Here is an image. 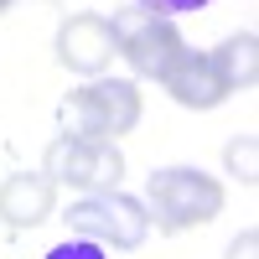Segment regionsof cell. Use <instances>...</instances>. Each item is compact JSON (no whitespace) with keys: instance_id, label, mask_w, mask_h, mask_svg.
I'll use <instances>...</instances> for the list:
<instances>
[{"instance_id":"obj_6","label":"cell","mask_w":259,"mask_h":259,"mask_svg":"<svg viewBox=\"0 0 259 259\" xmlns=\"http://www.w3.org/2000/svg\"><path fill=\"white\" fill-rule=\"evenodd\" d=\"M57 62L78 78H104L114 62V26L94 11H78L57 26Z\"/></svg>"},{"instance_id":"obj_2","label":"cell","mask_w":259,"mask_h":259,"mask_svg":"<svg viewBox=\"0 0 259 259\" xmlns=\"http://www.w3.org/2000/svg\"><path fill=\"white\" fill-rule=\"evenodd\" d=\"M62 218H68V233H73V239H94V244H104V249H140V244L150 239V212H145L135 197H124L119 187L78 197Z\"/></svg>"},{"instance_id":"obj_5","label":"cell","mask_w":259,"mask_h":259,"mask_svg":"<svg viewBox=\"0 0 259 259\" xmlns=\"http://www.w3.org/2000/svg\"><path fill=\"white\" fill-rule=\"evenodd\" d=\"M47 182H62V187H83V192H109L119 187L124 177V156L114 140H83V135H57L47 145Z\"/></svg>"},{"instance_id":"obj_14","label":"cell","mask_w":259,"mask_h":259,"mask_svg":"<svg viewBox=\"0 0 259 259\" xmlns=\"http://www.w3.org/2000/svg\"><path fill=\"white\" fill-rule=\"evenodd\" d=\"M11 6H16V0H0V16H6V11H11Z\"/></svg>"},{"instance_id":"obj_10","label":"cell","mask_w":259,"mask_h":259,"mask_svg":"<svg viewBox=\"0 0 259 259\" xmlns=\"http://www.w3.org/2000/svg\"><path fill=\"white\" fill-rule=\"evenodd\" d=\"M223 161H228V171H233L244 187H254V182H259V135H239V140L223 150Z\"/></svg>"},{"instance_id":"obj_13","label":"cell","mask_w":259,"mask_h":259,"mask_svg":"<svg viewBox=\"0 0 259 259\" xmlns=\"http://www.w3.org/2000/svg\"><path fill=\"white\" fill-rule=\"evenodd\" d=\"M228 259H259V233H254V228H244L239 239L228 244Z\"/></svg>"},{"instance_id":"obj_4","label":"cell","mask_w":259,"mask_h":259,"mask_svg":"<svg viewBox=\"0 0 259 259\" xmlns=\"http://www.w3.org/2000/svg\"><path fill=\"white\" fill-rule=\"evenodd\" d=\"M140 89L130 78H94L68 99V119L73 130L68 135H83V140H119L140 124Z\"/></svg>"},{"instance_id":"obj_1","label":"cell","mask_w":259,"mask_h":259,"mask_svg":"<svg viewBox=\"0 0 259 259\" xmlns=\"http://www.w3.org/2000/svg\"><path fill=\"white\" fill-rule=\"evenodd\" d=\"M145 202H150V223L161 233H187L223 212V182L197 166H166L150 177Z\"/></svg>"},{"instance_id":"obj_3","label":"cell","mask_w":259,"mask_h":259,"mask_svg":"<svg viewBox=\"0 0 259 259\" xmlns=\"http://www.w3.org/2000/svg\"><path fill=\"white\" fill-rule=\"evenodd\" d=\"M109 26H114V52H119L140 78H156V83H161L171 68H177V57L187 52V41H182V31H177V21H171V16H156V11H145V6L119 11Z\"/></svg>"},{"instance_id":"obj_11","label":"cell","mask_w":259,"mask_h":259,"mask_svg":"<svg viewBox=\"0 0 259 259\" xmlns=\"http://www.w3.org/2000/svg\"><path fill=\"white\" fill-rule=\"evenodd\" d=\"M47 259H109V254H104V244H94V239H68V244L47 249Z\"/></svg>"},{"instance_id":"obj_9","label":"cell","mask_w":259,"mask_h":259,"mask_svg":"<svg viewBox=\"0 0 259 259\" xmlns=\"http://www.w3.org/2000/svg\"><path fill=\"white\" fill-rule=\"evenodd\" d=\"M207 62H212V73H218L223 94H244V89H254V78H259V36L254 31L228 36L223 47L207 52Z\"/></svg>"},{"instance_id":"obj_8","label":"cell","mask_w":259,"mask_h":259,"mask_svg":"<svg viewBox=\"0 0 259 259\" xmlns=\"http://www.w3.org/2000/svg\"><path fill=\"white\" fill-rule=\"evenodd\" d=\"M166 94L182 104V109H218V104L228 99L223 94V83H218V73H212V62H207V52H182L177 57V68H171L166 78Z\"/></svg>"},{"instance_id":"obj_12","label":"cell","mask_w":259,"mask_h":259,"mask_svg":"<svg viewBox=\"0 0 259 259\" xmlns=\"http://www.w3.org/2000/svg\"><path fill=\"white\" fill-rule=\"evenodd\" d=\"M145 11H156V16H182V11H202L212 6V0H140Z\"/></svg>"},{"instance_id":"obj_7","label":"cell","mask_w":259,"mask_h":259,"mask_svg":"<svg viewBox=\"0 0 259 259\" xmlns=\"http://www.w3.org/2000/svg\"><path fill=\"white\" fill-rule=\"evenodd\" d=\"M57 182H47L41 171H11L0 182V223L6 228H36L52 218Z\"/></svg>"}]
</instances>
